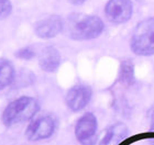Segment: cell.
I'll list each match as a JSON object with an SVG mask.
<instances>
[{
	"mask_svg": "<svg viewBox=\"0 0 154 145\" xmlns=\"http://www.w3.org/2000/svg\"><path fill=\"white\" fill-rule=\"evenodd\" d=\"M65 30L73 40H91L98 38L103 33V23L98 17L76 13L67 18Z\"/></svg>",
	"mask_w": 154,
	"mask_h": 145,
	"instance_id": "cell-1",
	"label": "cell"
},
{
	"mask_svg": "<svg viewBox=\"0 0 154 145\" xmlns=\"http://www.w3.org/2000/svg\"><path fill=\"white\" fill-rule=\"evenodd\" d=\"M38 109L40 104L36 99L31 97H21L7 106L3 111L2 121L7 126L16 125L32 119Z\"/></svg>",
	"mask_w": 154,
	"mask_h": 145,
	"instance_id": "cell-2",
	"label": "cell"
},
{
	"mask_svg": "<svg viewBox=\"0 0 154 145\" xmlns=\"http://www.w3.org/2000/svg\"><path fill=\"white\" fill-rule=\"evenodd\" d=\"M130 45L132 52L140 56L154 54V18L143 20L135 26Z\"/></svg>",
	"mask_w": 154,
	"mask_h": 145,
	"instance_id": "cell-3",
	"label": "cell"
},
{
	"mask_svg": "<svg viewBox=\"0 0 154 145\" xmlns=\"http://www.w3.org/2000/svg\"><path fill=\"white\" fill-rule=\"evenodd\" d=\"M97 122L96 116L91 112H86L80 116L75 125V135L82 145H95L97 142Z\"/></svg>",
	"mask_w": 154,
	"mask_h": 145,
	"instance_id": "cell-4",
	"label": "cell"
},
{
	"mask_svg": "<svg viewBox=\"0 0 154 145\" xmlns=\"http://www.w3.org/2000/svg\"><path fill=\"white\" fill-rule=\"evenodd\" d=\"M55 131V121L52 116H40L32 121L28 126L26 132V139L30 141H40V140L48 139Z\"/></svg>",
	"mask_w": 154,
	"mask_h": 145,
	"instance_id": "cell-5",
	"label": "cell"
},
{
	"mask_svg": "<svg viewBox=\"0 0 154 145\" xmlns=\"http://www.w3.org/2000/svg\"><path fill=\"white\" fill-rule=\"evenodd\" d=\"M93 96V90L89 86L83 84L75 85L66 94V104L72 111L78 112L85 109Z\"/></svg>",
	"mask_w": 154,
	"mask_h": 145,
	"instance_id": "cell-6",
	"label": "cell"
},
{
	"mask_svg": "<svg viewBox=\"0 0 154 145\" xmlns=\"http://www.w3.org/2000/svg\"><path fill=\"white\" fill-rule=\"evenodd\" d=\"M105 12L111 22L125 23L131 18L132 5L129 0H109Z\"/></svg>",
	"mask_w": 154,
	"mask_h": 145,
	"instance_id": "cell-7",
	"label": "cell"
},
{
	"mask_svg": "<svg viewBox=\"0 0 154 145\" xmlns=\"http://www.w3.org/2000/svg\"><path fill=\"white\" fill-rule=\"evenodd\" d=\"M64 23L58 16H48L40 20L35 26V34L42 39H51L61 32Z\"/></svg>",
	"mask_w": 154,
	"mask_h": 145,
	"instance_id": "cell-8",
	"label": "cell"
},
{
	"mask_svg": "<svg viewBox=\"0 0 154 145\" xmlns=\"http://www.w3.org/2000/svg\"><path fill=\"white\" fill-rule=\"evenodd\" d=\"M40 67L45 71H55L61 64V55L53 46H46L41 51L38 56Z\"/></svg>",
	"mask_w": 154,
	"mask_h": 145,
	"instance_id": "cell-9",
	"label": "cell"
},
{
	"mask_svg": "<svg viewBox=\"0 0 154 145\" xmlns=\"http://www.w3.org/2000/svg\"><path fill=\"white\" fill-rule=\"evenodd\" d=\"M128 126L122 122L115 123L107 130L99 145H119L128 134Z\"/></svg>",
	"mask_w": 154,
	"mask_h": 145,
	"instance_id": "cell-10",
	"label": "cell"
},
{
	"mask_svg": "<svg viewBox=\"0 0 154 145\" xmlns=\"http://www.w3.org/2000/svg\"><path fill=\"white\" fill-rule=\"evenodd\" d=\"M13 78H14L13 65L6 59H1L0 61V90L9 86L12 83Z\"/></svg>",
	"mask_w": 154,
	"mask_h": 145,
	"instance_id": "cell-11",
	"label": "cell"
},
{
	"mask_svg": "<svg viewBox=\"0 0 154 145\" xmlns=\"http://www.w3.org/2000/svg\"><path fill=\"white\" fill-rule=\"evenodd\" d=\"M134 68L133 64L130 61L122 62L120 66V71H119V81L122 83L125 86L134 84Z\"/></svg>",
	"mask_w": 154,
	"mask_h": 145,
	"instance_id": "cell-12",
	"label": "cell"
},
{
	"mask_svg": "<svg viewBox=\"0 0 154 145\" xmlns=\"http://www.w3.org/2000/svg\"><path fill=\"white\" fill-rule=\"evenodd\" d=\"M12 11V5L10 0H0V20L6 19Z\"/></svg>",
	"mask_w": 154,
	"mask_h": 145,
	"instance_id": "cell-13",
	"label": "cell"
},
{
	"mask_svg": "<svg viewBox=\"0 0 154 145\" xmlns=\"http://www.w3.org/2000/svg\"><path fill=\"white\" fill-rule=\"evenodd\" d=\"M34 55L35 54L31 47H23L16 53L17 57L22 58V59H31L32 57H34Z\"/></svg>",
	"mask_w": 154,
	"mask_h": 145,
	"instance_id": "cell-14",
	"label": "cell"
},
{
	"mask_svg": "<svg viewBox=\"0 0 154 145\" xmlns=\"http://www.w3.org/2000/svg\"><path fill=\"white\" fill-rule=\"evenodd\" d=\"M71 3H73V5H82V3H84L86 0H68Z\"/></svg>",
	"mask_w": 154,
	"mask_h": 145,
	"instance_id": "cell-15",
	"label": "cell"
},
{
	"mask_svg": "<svg viewBox=\"0 0 154 145\" xmlns=\"http://www.w3.org/2000/svg\"><path fill=\"white\" fill-rule=\"evenodd\" d=\"M151 129L154 131V111L152 113V116H151Z\"/></svg>",
	"mask_w": 154,
	"mask_h": 145,
	"instance_id": "cell-16",
	"label": "cell"
}]
</instances>
